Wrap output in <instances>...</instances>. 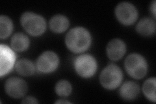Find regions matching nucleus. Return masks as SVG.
<instances>
[{
	"instance_id": "nucleus-1",
	"label": "nucleus",
	"mask_w": 156,
	"mask_h": 104,
	"mask_svg": "<svg viewBox=\"0 0 156 104\" xmlns=\"http://www.w3.org/2000/svg\"><path fill=\"white\" fill-rule=\"evenodd\" d=\"M66 46L74 53H81L89 48L91 44V35L84 27H76L66 34L65 38Z\"/></svg>"
},
{
	"instance_id": "nucleus-2",
	"label": "nucleus",
	"mask_w": 156,
	"mask_h": 104,
	"mask_svg": "<svg viewBox=\"0 0 156 104\" xmlns=\"http://www.w3.org/2000/svg\"><path fill=\"white\" fill-rule=\"evenodd\" d=\"M20 22L24 29L33 36H39L45 31L46 23L42 16L31 12L23 13Z\"/></svg>"
},
{
	"instance_id": "nucleus-3",
	"label": "nucleus",
	"mask_w": 156,
	"mask_h": 104,
	"mask_svg": "<svg viewBox=\"0 0 156 104\" xmlns=\"http://www.w3.org/2000/svg\"><path fill=\"white\" fill-rule=\"evenodd\" d=\"M124 66L129 75L135 79L143 78L148 70L146 59L137 53H132L127 57Z\"/></svg>"
},
{
	"instance_id": "nucleus-4",
	"label": "nucleus",
	"mask_w": 156,
	"mask_h": 104,
	"mask_svg": "<svg viewBox=\"0 0 156 104\" xmlns=\"http://www.w3.org/2000/svg\"><path fill=\"white\" fill-rule=\"evenodd\" d=\"M122 77L121 69L116 64H110L101 72L100 81L104 88L113 90L120 85Z\"/></svg>"
},
{
	"instance_id": "nucleus-5",
	"label": "nucleus",
	"mask_w": 156,
	"mask_h": 104,
	"mask_svg": "<svg viewBox=\"0 0 156 104\" xmlns=\"http://www.w3.org/2000/svg\"><path fill=\"white\" fill-rule=\"evenodd\" d=\"M77 73L83 77H90L96 73L97 63L94 57L89 54L78 56L74 61Z\"/></svg>"
},
{
	"instance_id": "nucleus-6",
	"label": "nucleus",
	"mask_w": 156,
	"mask_h": 104,
	"mask_svg": "<svg viewBox=\"0 0 156 104\" xmlns=\"http://www.w3.org/2000/svg\"><path fill=\"white\" fill-rule=\"evenodd\" d=\"M115 14L118 20L124 25L133 23L138 17L136 7L129 2H122L116 6Z\"/></svg>"
},
{
	"instance_id": "nucleus-7",
	"label": "nucleus",
	"mask_w": 156,
	"mask_h": 104,
	"mask_svg": "<svg viewBox=\"0 0 156 104\" xmlns=\"http://www.w3.org/2000/svg\"><path fill=\"white\" fill-rule=\"evenodd\" d=\"M59 59L57 54L53 52H44L39 56L37 61V68L42 73L53 72L58 65Z\"/></svg>"
},
{
	"instance_id": "nucleus-8",
	"label": "nucleus",
	"mask_w": 156,
	"mask_h": 104,
	"mask_svg": "<svg viewBox=\"0 0 156 104\" xmlns=\"http://www.w3.org/2000/svg\"><path fill=\"white\" fill-rule=\"evenodd\" d=\"M5 89L8 95L14 98H20L25 95L27 85L25 81L18 77H11L7 80Z\"/></svg>"
},
{
	"instance_id": "nucleus-9",
	"label": "nucleus",
	"mask_w": 156,
	"mask_h": 104,
	"mask_svg": "<svg viewBox=\"0 0 156 104\" xmlns=\"http://www.w3.org/2000/svg\"><path fill=\"white\" fill-rule=\"evenodd\" d=\"M1 66H0V75L3 76L6 75L12 70L16 61V55L12 49L9 46L1 44Z\"/></svg>"
},
{
	"instance_id": "nucleus-10",
	"label": "nucleus",
	"mask_w": 156,
	"mask_h": 104,
	"mask_svg": "<svg viewBox=\"0 0 156 104\" xmlns=\"http://www.w3.org/2000/svg\"><path fill=\"white\" fill-rule=\"evenodd\" d=\"M126 46L124 41L115 38L111 40L107 46L106 52L108 57L113 61H117L124 56Z\"/></svg>"
},
{
	"instance_id": "nucleus-11",
	"label": "nucleus",
	"mask_w": 156,
	"mask_h": 104,
	"mask_svg": "<svg viewBox=\"0 0 156 104\" xmlns=\"http://www.w3.org/2000/svg\"><path fill=\"white\" fill-rule=\"evenodd\" d=\"M140 91L139 86L133 81L125 82L120 89L121 97L126 100H132L139 95Z\"/></svg>"
},
{
	"instance_id": "nucleus-12",
	"label": "nucleus",
	"mask_w": 156,
	"mask_h": 104,
	"mask_svg": "<svg viewBox=\"0 0 156 104\" xmlns=\"http://www.w3.org/2000/svg\"><path fill=\"white\" fill-rule=\"evenodd\" d=\"M69 26V20L63 15L57 14L53 16L50 20V27L55 33H61L64 32Z\"/></svg>"
},
{
	"instance_id": "nucleus-13",
	"label": "nucleus",
	"mask_w": 156,
	"mask_h": 104,
	"mask_svg": "<svg viewBox=\"0 0 156 104\" xmlns=\"http://www.w3.org/2000/svg\"><path fill=\"white\" fill-rule=\"evenodd\" d=\"M136 30L141 35H152L155 31V22L150 18H144L136 25Z\"/></svg>"
},
{
	"instance_id": "nucleus-14",
	"label": "nucleus",
	"mask_w": 156,
	"mask_h": 104,
	"mask_svg": "<svg viewBox=\"0 0 156 104\" xmlns=\"http://www.w3.org/2000/svg\"><path fill=\"white\" fill-rule=\"evenodd\" d=\"M29 39L27 35L22 33L14 34L11 38V46L14 50L23 52L27 49L29 46Z\"/></svg>"
},
{
	"instance_id": "nucleus-15",
	"label": "nucleus",
	"mask_w": 156,
	"mask_h": 104,
	"mask_svg": "<svg viewBox=\"0 0 156 104\" xmlns=\"http://www.w3.org/2000/svg\"><path fill=\"white\" fill-rule=\"evenodd\" d=\"M16 70L22 76H31L35 72V66L28 59H22L16 63Z\"/></svg>"
},
{
	"instance_id": "nucleus-16",
	"label": "nucleus",
	"mask_w": 156,
	"mask_h": 104,
	"mask_svg": "<svg viewBox=\"0 0 156 104\" xmlns=\"http://www.w3.org/2000/svg\"><path fill=\"white\" fill-rule=\"evenodd\" d=\"M0 38H6L11 34L13 29V24L11 19L7 16L2 15L0 17Z\"/></svg>"
},
{
	"instance_id": "nucleus-17",
	"label": "nucleus",
	"mask_w": 156,
	"mask_h": 104,
	"mask_svg": "<svg viewBox=\"0 0 156 104\" xmlns=\"http://www.w3.org/2000/svg\"><path fill=\"white\" fill-rule=\"evenodd\" d=\"M155 78H149L143 86V91L146 97L150 101L155 102Z\"/></svg>"
},
{
	"instance_id": "nucleus-18",
	"label": "nucleus",
	"mask_w": 156,
	"mask_h": 104,
	"mask_svg": "<svg viewBox=\"0 0 156 104\" xmlns=\"http://www.w3.org/2000/svg\"><path fill=\"white\" fill-rule=\"evenodd\" d=\"M55 92L57 95L65 97L70 95L72 92V86L70 83L66 80H61L55 86Z\"/></svg>"
},
{
	"instance_id": "nucleus-19",
	"label": "nucleus",
	"mask_w": 156,
	"mask_h": 104,
	"mask_svg": "<svg viewBox=\"0 0 156 104\" xmlns=\"http://www.w3.org/2000/svg\"><path fill=\"white\" fill-rule=\"evenodd\" d=\"M38 103V101L37 100V99L31 96H28L26 98H24L23 100L22 101V103Z\"/></svg>"
},
{
	"instance_id": "nucleus-20",
	"label": "nucleus",
	"mask_w": 156,
	"mask_h": 104,
	"mask_svg": "<svg viewBox=\"0 0 156 104\" xmlns=\"http://www.w3.org/2000/svg\"><path fill=\"white\" fill-rule=\"evenodd\" d=\"M151 11L152 12L154 16H155V1H154L151 5Z\"/></svg>"
},
{
	"instance_id": "nucleus-21",
	"label": "nucleus",
	"mask_w": 156,
	"mask_h": 104,
	"mask_svg": "<svg viewBox=\"0 0 156 104\" xmlns=\"http://www.w3.org/2000/svg\"><path fill=\"white\" fill-rule=\"evenodd\" d=\"M55 103H70V102L68 101H65V100H58Z\"/></svg>"
}]
</instances>
